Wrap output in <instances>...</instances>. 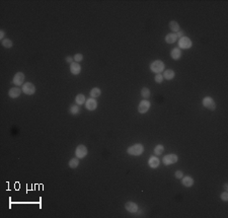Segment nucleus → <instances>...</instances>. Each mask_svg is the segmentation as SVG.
Instances as JSON below:
<instances>
[{
	"instance_id": "f257e3e1",
	"label": "nucleus",
	"mask_w": 228,
	"mask_h": 218,
	"mask_svg": "<svg viewBox=\"0 0 228 218\" xmlns=\"http://www.w3.org/2000/svg\"><path fill=\"white\" fill-rule=\"evenodd\" d=\"M144 152V146L141 143H136L132 146L128 147L127 153L129 155H133V156H139Z\"/></svg>"
},
{
	"instance_id": "f03ea898",
	"label": "nucleus",
	"mask_w": 228,
	"mask_h": 218,
	"mask_svg": "<svg viewBox=\"0 0 228 218\" xmlns=\"http://www.w3.org/2000/svg\"><path fill=\"white\" fill-rule=\"evenodd\" d=\"M164 67H165V65L161 60H155V61H153L151 64H150V70L156 74L161 73V72L164 70Z\"/></svg>"
},
{
	"instance_id": "7ed1b4c3",
	"label": "nucleus",
	"mask_w": 228,
	"mask_h": 218,
	"mask_svg": "<svg viewBox=\"0 0 228 218\" xmlns=\"http://www.w3.org/2000/svg\"><path fill=\"white\" fill-rule=\"evenodd\" d=\"M193 46V42L189 37H182L179 40V49H190Z\"/></svg>"
},
{
	"instance_id": "20e7f679",
	"label": "nucleus",
	"mask_w": 228,
	"mask_h": 218,
	"mask_svg": "<svg viewBox=\"0 0 228 218\" xmlns=\"http://www.w3.org/2000/svg\"><path fill=\"white\" fill-rule=\"evenodd\" d=\"M88 153V150H87V147L83 144H80L76 147L75 149V155H76L77 158H84L85 156Z\"/></svg>"
},
{
	"instance_id": "39448f33",
	"label": "nucleus",
	"mask_w": 228,
	"mask_h": 218,
	"mask_svg": "<svg viewBox=\"0 0 228 218\" xmlns=\"http://www.w3.org/2000/svg\"><path fill=\"white\" fill-rule=\"evenodd\" d=\"M177 160H179V156H177V154L171 153V154H167L165 155V156H163L162 162H163L164 165H170L177 162Z\"/></svg>"
},
{
	"instance_id": "423d86ee",
	"label": "nucleus",
	"mask_w": 228,
	"mask_h": 218,
	"mask_svg": "<svg viewBox=\"0 0 228 218\" xmlns=\"http://www.w3.org/2000/svg\"><path fill=\"white\" fill-rule=\"evenodd\" d=\"M203 106L208 110H211V111H215V109H216V104L211 96H206L203 99Z\"/></svg>"
},
{
	"instance_id": "0eeeda50",
	"label": "nucleus",
	"mask_w": 228,
	"mask_h": 218,
	"mask_svg": "<svg viewBox=\"0 0 228 218\" xmlns=\"http://www.w3.org/2000/svg\"><path fill=\"white\" fill-rule=\"evenodd\" d=\"M21 89L27 96H32V94H34L35 92H36V86H35L32 82H26V83H24Z\"/></svg>"
},
{
	"instance_id": "6e6552de",
	"label": "nucleus",
	"mask_w": 228,
	"mask_h": 218,
	"mask_svg": "<svg viewBox=\"0 0 228 218\" xmlns=\"http://www.w3.org/2000/svg\"><path fill=\"white\" fill-rule=\"evenodd\" d=\"M150 107H151L150 102L147 101V99H143V101L140 102V104L138 106V112L140 114H146V113L149 111Z\"/></svg>"
},
{
	"instance_id": "1a4fd4ad",
	"label": "nucleus",
	"mask_w": 228,
	"mask_h": 218,
	"mask_svg": "<svg viewBox=\"0 0 228 218\" xmlns=\"http://www.w3.org/2000/svg\"><path fill=\"white\" fill-rule=\"evenodd\" d=\"M24 72H17V73L14 74L13 79H12V82H13L14 85L16 86H19V85H24Z\"/></svg>"
},
{
	"instance_id": "9d476101",
	"label": "nucleus",
	"mask_w": 228,
	"mask_h": 218,
	"mask_svg": "<svg viewBox=\"0 0 228 218\" xmlns=\"http://www.w3.org/2000/svg\"><path fill=\"white\" fill-rule=\"evenodd\" d=\"M85 108H86V110H88V111H94V110H96L97 108L96 99H93V97H89L88 99H86V102H85Z\"/></svg>"
},
{
	"instance_id": "9b49d317",
	"label": "nucleus",
	"mask_w": 228,
	"mask_h": 218,
	"mask_svg": "<svg viewBox=\"0 0 228 218\" xmlns=\"http://www.w3.org/2000/svg\"><path fill=\"white\" fill-rule=\"evenodd\" d=\"M125 209L130 213H136L138 212L139 206L135 202H127L126 204H125Z\"/></svg>"
},
{
	"instance_id": "f8f14e48",
	"label": "nucleus",
	"mask_w": 228,
	"mask_h": 218,
	"mask_svg": "<svg viewBox=\"0 0 228 218\" xmlns=\"http://www.w3.org/2000/svg\"><path fill=\"white\" fill-rule=\"evenodd\" d=\"M160 164V160L156 155H152V156L149 157L148 160V165L151 169H157Z\"/></svg>"
},
{
	"instance_id": "ddd939ff",
	"label": "nucleus",
	"mask_w": 228,
	"mask_h": 218,
	"mask_svg": "<svg viewBox=\"0 0 228 218\" xmlns=\"http://www.w3.org/2000/svg\"><path fill=\"white\" fill-rule=\"evenodd\" d=\"M21 91H22V89L19 88L18 86L12 87V88L9 89V91H8V96H10L11 99H16V97H18V96L21 94Z\"/></svg>"
},
{
	"instance_id": "4468645a",
	"label": "nucleus",
	"mask_w": 228,
	"mask_h": 218,
	"mask_svg": "<svg viewBox=\"0 0 228 218\" xmlns=\"http://www.w3.org/2000/svg\"><path fill=\"white\" fill-rule=\"evenodd\" d=\"M70 72L73 75H78L81 72V66L77 62H73L70 64Z\"/></svg>"
},
{
	"instance_id": "2eb2a0df",
	"label": "nucleus",
	"mask_w": 228,
	"mask_h": 218,
	"mask_svg": "<svg viewBox=\"0 0 228 218\" xmlns=\"http://www.w3.org/2000/svg\"><path fill=\"white\" fill-rule=\"evenodd\" d=\"M194 183H195L194 179H193L192 177H190V176L182 177V184L184 185L185 187H187V188L192 187L193 185H194Z\"/></svg>"
},
{
	"instance_id": "dca6fc26",
	"label": "nucleus",
	"mask_w": 228,
	"mask_h": 218,
	"mask_svg": "<svg viewBox=\"0 0 228 218\" xmlns=\"http://www.w3.org/2000/svg\"><path fill=\"white\" fill-rule=\"evenodd\" d=\"M170 57H171L174 60L180 59V57H182V51H180V49L179 48V47L174 48L171 50V52H170Z\"/></svg>"
},
{
	"instance_id": "f3484780",
	"label": "nucleus",
	"mask_w": 228,
	"mask_h": 218,
	"mask_svg": "<svg viewBox=\"0 0 228 218\" xmlns=\"http://www.w3.org/2000/svg\"><path fill=\"white\" fill-rule=\"evenodd\" d=\"M162 76H163V78L166 80H172L174 78L175 73L172 69H167V70H164L163 71V75H162Z\"/></svg>"
},
{
	"instance_id": "a211bd4d",
	"label": "nucleus",
	"mask_w": 228,
	"mask_h": 218,
	"mask_svg": "<svg viewBox=\"0 0 228 218\" xmlns=\"http://www.w3.org/2000/svg\"><path fill=\"white\" fill-rule=\"evenodd\" d=\"M177 34H174V32H169V34L166 35V37H165V42L167 43V44H174V43L177 42Z\"/></svg>"
},
{
	"instance_id": "6ab92c4d",
	"label": "nucleus",
	"mask_w": 228,
	"mask_h": 218,
	"mask_svg": "<svg viewBox=\"0 0 228 218\" xmlns=\"http://www.w3.org/2000/svg\"><path fill=\"white\" fill-rule=\"evenodd\" d=\"M85 102H86V99H85L84 94H79L75 96V102H76V105H78V106H81V105L85 104Z\"/></svg>"
},
{
	"instance_id": "aec40b11",
	"label": "nucleus",
	"mask_w": 228,
	"mask_h": 218,
	"mask_svg": "<svg viewBox=\"0 0 228 218\" xmlns=\"http://www.w3.org/2000/svg\"><path fill=\"white\" fill-rule=\"evenodd\" d=\"M169 29H171V32H177L180 29V27H179V24H177V21H171L169 22Z\"/></svg>"
},
{
	"instance_id": "412c9836",
	"label": "nucleus",
	"mask_w": 228,
	"mask_h": 218,
	"mask_svg": "<svg viewBox=\"0 0 228 218\" xmlns=\"http://www.w3.org/2000/svg\"><path fill=\"white\" fill-rule=\"evenodd\" d=\"M101 94V91L99 88V87H93V88L90 91V96L93 97V99H96Z\"/></svg>"
},
{
	"instance_id": "4be33fe9",
	"label": "nucleus",
	"mask_w": 228,
	"mask_h": 218,
	"mask_svg": "<svg viewBox=\"0 0 228 218\" xmlns=\"http://www.w3.org/2000/svg\"><path fill=\"white\" fill-rule=\"evenodd\" d=\"M163 151H164V146H163V145L158 144V145H156V146H155L154 153H155L156 156H158V155H161L162 153H163Z\"/></svg>"
},
{
	"instance_id": "5701e85b",
	"label": "nucleus",
	"mask_w": 228,
	"mask_h": 218,
	"mask_svg": "<svg viewBox=\"0 0 228 218\" xmlns=\"http://www.w3.org/2000/svg\"><path fill=\"white\" fill-rule=\"evenodd\" d=\"M78 165H79V158H77V157H74V158H71L69 160V166L71 167V169H76Z\"/></svg>"
},
{
	"instance_id": "b1692460",
	"label": "nucleus",
	"mask_w": 228,
	"mask_h": 218,
	"mask_svg": "<svg viewBox=\"0 0 228 218\" xmlns=\"http://www.w3.org/2000/svg\"><path fill=\"white\" fill-rule=\"evenodd\" d=\"M1 45L4 47V48L9 49V48H12V46H13V43H12L11 40H9V39H4V40H2Z\"/></svg>"
},
{
	"instance_id": "393cba45",
	"label": "nucleus",
	"mask_w": 228,
	"mask_h": 218,
	"mask_svg": "<svg viewBox=\"0 0 228 218\" xmlns=\"http://www.w3.org/2000/svg\"><path fill=\"white\" fill-rule=\"evenodd\" d=\"M70 113H71L72 115H74V116L78 115L80 113V108L78 105H73V106L70 107Z\"/></svg>"
},
{
	"instance_id": "a878e982",
	"label": "nucleus",
	"mask_w": 228,
	"mask_h": 218,
	"mask_svg": "<svg viewBox=\"0 0 228 218\" xmlns=\"http://www.w3.org/2000/svg\"><path fill=\"white\" fill-rule=\"evenodd\" d=\"M150 91H149V88H147V87H143L142 88V91H141V96H142V97L143 99H147L148 97L150 96Z\"/></svg>"
},
{
	"instance_id": "bb28decb",
	"label": "nucleus",
	"mask_w": 228,
	"mask_h": 218,
	"mask_svg": "<svg viewBox=\"0 0 228 218\" xmlns=\"http://www.w3.org/2000/svg\"><path fill=\"white\" fill-rule=\"evenodd\" d=\"M73 59H74V61H75V62H77V63H79V62H81L82 60H83V55L80 54V53H77V54H75V55H74Z\"/></svg>"
},
{
	"instance_id": "cd10ccee",
	"label": "nucleus",
	"mask_w": 228,
	"mask_h": 218,
	"mask_svg": "<svg viewBox=\"0 0 228 218\" xmlns=\"http://www.w3.org/2000/svg\"><path fill=\"white\" fill-rule=\"evenodd\" d=\"M154 79H155V82H156V83H161V82L163 81V76H162V74L158 73V74L155 75Z\"/></svg>"
},
{
	"instance_id": "c85d7f7f",
	"label": "nucleus",
	"mask_w": 228,
	"mask_h": 218,
	"mask_svg": "<svg viewBox=\"0 0 228 218\" xmlns=\"http://www.w3.org/2000/svg\"><path fill=\"white\" fill-rule=\"evenodd\" d=\"M220 197H221V199H222L224 202H227V201H228V192H227V191L223 192L222 194L220 195Z\"/></svg>"
},
{
	"instance_id": "c756f323",
	"label": "nucleus",
	"mask_w": 228,
	"mask_h": 218,
	"mask_svg": "<svg viewBox=\"0 0 228 218\" xmlns=\"http://www.w3.org/2000/svg\"><path fill=\"white\" fill-rule=\"evenodd\" d=\"M182 177H184V174H182V170H177L175 172V177L177 179H182Z\"/></svg>"
},
{
	"instance_id": "7c9ffc66",
	"label": "nucleus",
	"mask_w": 228,
	"mask_h": 218,
	"mask_svg": "<svg viewBox=\"0 0 228 218\" xmlns=\"http://www.w3.org/2000/svg\"><path fill=\"white\" fill-rule=\"evenodd\" d=\"M175 34H177V37L179 38V39H180V38H182V37H185V32H182V31H180V29L177 32H175Z\"/></svg>"
},
{
	"instance_id": "2f4dec72",
	"label": "nucleus",
	"mask_w": 228,
	"mask_h": 218,
	"mask_svg": "<svg viewBox=\"0 0 228 218\" xmlns=\"http://www.w3.org/2000/svg\"><path fill=\"white\" fill-rule=\"evenodd\" d=\"M73 61H74V59H73V57H71V56H67L66 57V62L67 63H73Z\"/></svg>"
},
{
	"instance_id": "473e14b6",
	"label": "nucleus",
	"mask_w": 228,
	"mask_h": 218,
	"mask_svg": "<svg viewBox=\"0 0 228 218\" xmlns=\"http://www.w3.org/2000/svg\"><path fill=\"white\" fill-rule=\"evenodd\" d=\"M4 37H5V32L4 31H0V40H4Z\"/></svg>"
},
{
	"instance_id": "72a5a7b5",
	"label": "nucleus",
	"mask_w": 228,
	"mask_h": 218,
	"mask_svg": "<svg viewBox=\"0 0 228 218\" xmlns=\"http://www.w3.org/2000/svg\"><path fill=\"white\" fill-rule=\"evenodd\" d=\"M224 189H225V191H227V190H228V185L227 184L224 185Z\"/></svg>"
}]
</instances>
